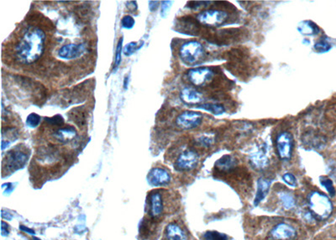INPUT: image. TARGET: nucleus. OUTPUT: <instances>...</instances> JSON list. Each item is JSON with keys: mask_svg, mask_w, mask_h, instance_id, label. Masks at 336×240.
<instances>
[{"mask_svg": "<svg viewBox=\"0 0 336 240\" xmlns=\"http://www.w3.org/2000/svg\"><path fill=\"white\" fill-rule=\"evenodd\" d=\"M245 230L249 240H306L301 222L286 217H251Z\"/></svg>", "mask_w": 336, "mask_h": 240, "instance_id": "nucleus-1", "label": "nucleus"}, {"mask_svg": "<svg viewBox=\"0 0 336 240\" xmlns=\"http://www.w3.org/2000/svg\"><path fill=\"white\" fill-rule=\"evenodd\" d=\"M46 34L37 27L27 29L14 48L16 59L23 64L36 62L43 54Z\"/></svg>", "mask_w": 336, "mask_h": 240, "instance_id": "nucleus-2", "label": "nucleus"}, {"mask_svg": "<svg viewBox=\"0 0 336 240\" xmlns=\"http://www.w3.org/2000/svg\"><path fill=\"white\" fill-rule=\"evenodd\" d=\"M147 218L159 223L165 217L172 215L179 208V199L175 194L165 190H155L148 193Z\"/></svg>", "mask_w": 336, "mask_h": 240, "instance_id": "nucleus-3", "label": "nucleus"}, {"mask_svg": "<svg viewBox=\"0 0 336 240\" xmlns=\"http://www.w3.org/2000/svg\"><path fill=\"white\" fill-rule=\"evenodd\" d=\"M308 210L317 220H326L333 212V204L328 196L319 192L313 191L308 197Z\"/></svg>", "mask_w": 336, "mask_h": 240, "instance_id": "nucleus-4", "label": "nucleus"}, {"mask_svg": "<svg viewBox=\"0 0 336 240\" xmlns=\"http://www.w3.org/2000/svg\"><path fill=\"white\" fill-rule=\"evenodd\" d=\"M180 57L187 64H195L204 55V48L200 42L190 41L182 44L179 50Z\"/></svg>", "mask_w": 336, "mask_h": 240, "instance_id": "nucleus-5", "label": "nucleus"}, {"mask_svg": "<svg viewBox=\"0 0 336 240\" xmlns=\"http://www.w3.org/2000/svg\"><path fill=\"white\" fill-rule=\"evenodd\" d=\"M187 75L190 83L197 87L210 86L215 79V71L208 67L192 68L187 71Z\"/></svg>", "mask_w": 336, "mask_h": 240, "instance_id": "nucleus-6", "label": "nucleus"}, {"mask_svg": "<svg viewBox=\"0 0 336 240\" xmlns=\"http://www.w3.org/2000/svg\"><path fill=\"white\" fill-rule=\"evenodd\" d=\"M29 153L21 148H16L6 155V157L3 162V171H6L8 173H12L17 170L23 168L26 166L28 160Z\"/></svg>", "mask_w": 336, "mask_h": 240, "instance_id": "nucleus-7", "label": "nucleus"}, {"mask_svg": "<svg viewBox=\"0 0 336 240\" xmlns=\"http://www.w3.org/2000/svg\"><path fill=\"white\" fill-rule=\"evenodd\" d=\"M162 240H195L187 227L179 221H172L167 224Z\"/></svg>", "mask_w": 336, "mask_h": 240, "instance_id": "nucleus-8", "label": "nucleus"}, {"mask_svg": "<svg viewBox=\"0 0 336 240\" xmlns=\"http://www.w3.org/2000/svg\"><path fill=\"white\" fill-rule=\"evenodd\" d=\"M199 155L197 151L187 148L181 152L175 162V168L179 171H191L198 166Z\"/></svg>", "mask_w": 336, "mask_h": 240, "instance_id": "nucleus-9", "label": "nucleus"}, {"mask_svg": "<svg viewBox=\"0 0 336 240\" xmlns=\"http://www.w3.org/2000/svg\"><path fill=\"white\" fill-rule=\"evenodd\" d=\"M228 14L218 10H208L198 14L197 20L201 25L207 26H219L228 21Z\"/></svg>", "mask_w": 336, "mask_h": 240, "instance_id": "nucleus-10", "label": "nucleus"}, {"mask_svg": "<svg viewBox=\"0 0 336 240\" xmlns=\"http://www.w3.org/2000/svg\"><path fill=\"white\" fill-rule=\"evenodd\" d=\"M276 144L280 158L282 160L291 159L293 149V135L288 132H280L277 135Z\"/></svg>", "mask_w": 336, "mask_h": 240, "instance_id": "nucleus-11", "label": "nucleus"}, {"mask_svg": "<svg viewBox=\"0 0 336 240\" xmlns=\"http://www.w3.org/2000/svg\"><path fill=\"white\" fill-rule=\"evenodd\" d=\"M203 122V115L197 111H183L177 116L176 124L184 130H192L200 126Z\"/></svg>", "mask_w": 336, "mask_h": 240, "instance_id": "nucleus-12", "label": "nucleus"}, {"mask_svg": "<svg viewBox=\"0 0 336 240\" xmlns=\"http://www.w3.org/2000/svg\"><path fill=\"white\" fill-rule=\"evenodd\" d=\"M277 204L285 212H292L297 207V199L293 192L282 189L276 192Z\"/></svg>", "mask_w": 336, "mask_h": 240, "instance_id": "nucleus-13", "label": "nucleus"}, {"mask_svg": "<svg viewBox=\"0 0 336 240\" xmlns=\"http://www.w3.org/2000/svg\"><path fill=\"white\" fill-rule=\"evenodd\" d=\"M85 51H86V46L84 44L71 43V44L62 46L58 51L57 54H58V57L62 59H76L84 54Z\"/></svg>", "mask_w": 336, "mask_h": 240, "instance_id": "nucleus-14", "label": "nucleus"}, {"mask_svg": "<svg viewBox=\"0 0 336 240\" xmlns=\"http://www.w3.org/2000/svg\"><path fill=\"white\" fill-rule=\"evenodd\" d=\"M250 164L257 171H263L269 166V157L266 147H259L250 155Z\"/></svg>", "mask_w": 336, "mask_h": 240, "instance_id": "nucleus-15", "label": "nucleus"}, {"mask_svg": "<svg viewBox=\"0 0 336 240\" xmlns=\"http://www.w3.org/2000/svg\"><path fill=\"white\" fill-rule=\"evenodd\" d=\"M148 181L152 186H162L168 185L171 181L169 172L163 168L156 167L150 171L147 176Z\"/></svg>", "mask_w": 336, "mask_h": 240, "instance_id": "nucleus-16", "label": "nucleus"}, {"mask_svg": "<svg viewBox=\"0 0 336 240\" xmlns=\"http://www.w3.org/2000/svg\"><path fill=\"white\" fill-rule=\"evenodd\" d=\"M239 166L238 159L232 155H223V157L217 160L214 165L215 173L218 176H222L225 174L228 173L229 171H232Z\"/></svg>", "mask_w": 336, "mask_h": 240, "instance_id": "nucleus-17", "label": "nucleus"}, {"mask_svg": "<svg viewBox=\"0 0 336 240\" xmlns=\"http://www.w3.org/2000/svg\"><path fill=\"white\" fill-rule=\"evenodd\" d=\"M199 22L198 20H194L192 17H182L177 23V31L187 35H198L200 31Z\"/></svg>", "mask_w": 336, "mask_h": 240, "instance_id": "nucleus-18", "label": "nucleus"}, {"mask_svg": "<svg viewBox=\"0 0 336 240\" xmlns=\"http://www.w3.org/2000/svg\"><path fill=\"white\" fill-rule=\"evenodd\" d=\"M77 130L74 127L67 126L56 131L53 133V137L61 143H68L77 137Z\"/></svg>", "mask_w": 336, "mask_h": 240, "instance_id": "nucleus-19", "label": "nucleus"}, {"mask_svg": "<svg viewBox=\"0 0 336 240\" xmlns=\"http://www.w3.org/2000/svg\"><path fill=\"white\" fill-rule=\"evenodd\" d=\"M180 97L181 100L187 105H197L203 101V95L200 92L189 87L184 88L181 91Z\"/></svg>", "mask_w": 336, "mask_h": 240, "instance_id": "nucleus-20", "label": "nucleus"}, {"mask_svg": "<svg viewBox=\"0 0 336 240\" xmlns=\"http://www.w3.org/2000/svg\"><path fill=\"white\" fill-rule=\"evenodd\" d=\"M272 181L267 179L260 178L257 181V191L254 200L255 206L260 204V202L264 200L269 191L270 185Z\"/></svg>", "mask_w": 336, "mask_h": 240, "instance_id": "nucleus-21", "label": "nucleus"}, {"mask_svg": "<svg viewBox=\"0 0 336 240\" xmlns=\"http://www.w3.org/2000/svg\"><path fill=\"white\" fill-rule=\"evenodd\" d=\"M216 141V135L213 132H208V133H203L200 136H198L195 139V143L198 147L208 148L213 146Z\"/></svg>", "mask_w": 336, "mask_h": 240, "instance_id": "nucleus-22", "label": "nucleus"}, {"mask_svg": "<svg viewBox=\"0 0 336 240\" xmlns=\"http://www.w3.org/2000/svg\"><path fill=\"white\" fill-rule=\"evenodd\" d=\"M298 30L300 31V33L305 36H314L319 32V28L312 21H304L301 23L298 26Z\"/></svg>", "mask_w": 336, "mask_h": 240, "instance_id": "nucleus-23", "label": "nucleus"}, {"mask_svg": "<svg viewBox=\"0 0 336 240\" xmlns=\"http://www.w3.org/2000/svg\"><path fill=\"white\" fill-rule=\"evenodd\" d=\"M198 108L208 111V112L216 115V116L221 115L226 111L225 106L223 105H220V104L205 103L198 106Z\"/></svg>", "mask_w": 336, "mask_h": 240, "instance_id": "nucleus-24", "label": "nucleus"}, {"mask_svg": "<svg viewBox=\"0 0 336 240\" xmlns=\"http://www.w3.org/2000/svg\"><path fill=\"white\" fill-rule=\"evenodd\" d=\"M320 184L322 186L326 189V191H328L329 196H333L335 195V189L333 187V182L331 181L330 179H328V177H325V176H321Z\"/></svg>", "mask_w": 336, "mask_h": 240, "instance_id": "nucleus-25", "label": "nucleus"}, {"mask_svg": "<svg viewBox=\"0 0 336 240\" xmlns=\"http://www.w3.org/2000/svg\"><path fill=\"white\" fill-rule=\"evenodd\" d=\"M203 238L205 240H229V237L226 234L215 232V231H209L203 234Z\"/></svg>", "mask_w": 336, "mask_h": 240, "instance_id": "nucleus-26", "label": "nucleus"}, {"mask_svg": "<svg viewBox=\"0 0 336 240\" xmlns=\"http://www.w3.org/2000/svg\"><path fill=\"white\" fill-rule=\"evenodd\" d=\"M78 110L79 109L73 110L72 111V118L73 120V122H76L77 125H79L80 127H81L82 125H84L85 122H86V116H85L83 111H78Z\"/></svg>", "mask_w": 336, "mask_h": 240, "instance_id": "nucleus-27", "label": "nucleus"}, {"mask_svg": "<svg viewBox=\"0 0 336 240\" xmlns=\"http://www.w3.org/2000/svg\"><path fill=\"white\" fill-rule=\"evenodd\" d=\"M41 123V116L36 113H31L27 116L26 124L30 127H36Z\"/></svg>", "mask_w": 336, "mask_h": 240, "instance_id": "nucleus-28", "label": "nucleus"}, {"mask_svg": "<svg viewBox=\"0 0 336 240\" xmlns=\"http://www.w3.org/2000/svg\"><path fill=\"white\" fill-rule=\"evenodd\" d=\"M331 45L328 43L326 40L323 39L318 41L315 45H314V49L318 52H328V50H330Z\"/></svg>", "mask_w": 336, "mask_h": 240, "instance_id": "nucleus-29", "label": "nucleus"}, {"mask_svg": "<svg viewBox=\"0 0 336 240\" xmlns=\"http://www.w3.org/2000/svg\"><path fill=\"white\" fill-rule=\"evenodd\" d=\"M45 121L52 126H62L64 124V119L60 115H56L52 117H46Z\"/></svg>", "mask_w": 336, "mask_h": 240, "instance_id": "nucleus-30", "label": "nucleus"}, {"mask_svg": "<svg viewBox=\"0 0 336 240\" xmlns=\"http://www.w3.org/2000/svg\"><path fill=\"white\" fill-rule=\"evenodd\" d=\"M135 23H136V21L134 20L133 17L131 16H125L121 20V25L124 28H133Z\"/></svg>", "mask_w": 336, "mask_h": 240, "instance_id": "nucleus-31", "label": "nucleus"}, {"mask_svg": "<svg viewBox=\"0 0 336 240\" xmlns=\"http://www.w3.org/2000/svg\"><path fill=\"white\" fill-rule=\"evenodd\" d=\"M139 48H140V47H138V43L137 42H130L124 48V53H125L126 56H131Z\"/></svg>", "mask_w": 336, "mask_h": 240, "instance_id": "nucleus-32", "label": "nucleus"}, {"mask_svg": "<svg viewBox=\"0 0 336 240\" xmlns=\"http://www.w3.org/2000/svg\"><path fill=\"white\" fill-rule=\"evenodd\" d=\"M282 179L288 186H292V187H296L298 185L297 179H296L295 176H293V174L286 173L282 176Z\"/></svg>", "mask_w": 336, "mask_h": 240, "instance_id": "nucleus-33", "label": "nucleus"}, {"mask_svg": "<svg viewBox=\"0 0 336 240\" xmlns=\"http://www.w3.org/2000/svg\"><path fill=\"white\" fill-rule=\"evenodd\" d=\"M122 44H123V38L121 37L119 40L118 44H117V48H116V66L118 67L121 62V54H122Z\"/></svg>", "mask_w": 336, "mask_h": 240, "instance_id": "nucleus-34", "label": "nucleus"}, {"mask_svg": "<svg viewBox=\"0 0 336 240\" xmlns=\"http://www.w3.org/2000/svg\"><path fill=\"white\" fill-rule=\"evenodd\" d=\"M171 2L170 1H164V2H162V16H166V14L167 13V11H168V10H169L170 7H171Z\"/></svg>", "mask_w": 336, "mask_h": 240, "instance_id": "nucleus-35", "label": "nucleus"}, {"mask_svg": "<svg viewBox=\"0 0 336 240\" xmlns=\"http://www.w3.org/2000/svg\"><path fill=\"white\" fill-rule=\"evenodd\" d=\"M159 4V2L158 1H150L149 2V8H150V11H156L157 10V7H158V5Z\"/></svg>", "mask_w": 336, "mask_h": 240, "instance_id": "nucleus-36", "label": "nucleus"}, {"mask_svg": "<svg viewBox=\"0 0 336 240\" xmlns=\"http://www.w3.org/2000/svg\"><path fill=\"white\" fill-rule=\"evenodd\" d=\"M127 86H128V77H126V78H125V84H124V87H125V89H127Z\"/></svg>", "mask_w": 336, "mask_h": 240, "instance_id": "nucleus-37", "label": "nucleus"}]
</instances>
